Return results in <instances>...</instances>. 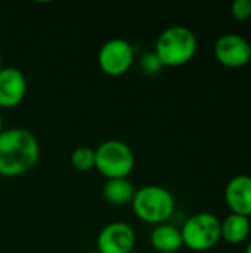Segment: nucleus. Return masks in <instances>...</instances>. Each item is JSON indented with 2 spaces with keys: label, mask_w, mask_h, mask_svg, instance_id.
Returning <instances> with one entry per match:
<instances>
[{
  "label": "nucleus",
  "mask_w": 251,
  "mask_h": 253,
  "mask_svg": "<svg viewBox=\"0 0 251 253\" xmlns=\"http://www.w3.org/2000/svg\"><path fill=\"white\" fill-rule=\"evenodd\" d=\"M40 159V144L36 135L24 127H9L0 132V175L21 176L30 172Z\"/></svg>",
  "instance_id": "f257e3e1"
},
{
  "label": "nucleus",
  "mask_w": 251,
  "mask_h": 253,
  "mask_svg": "<svg viewBox=\"0 0 251 253\" xmlns=\"http://www.w3.org/2000/svg\"><path fill=\"white\" fill-rule=\"evenodd\" d=\"M198 40L195 33L185 25H172L160 33L154 53L163 67H182L197 53Z\"/></svg>",
  "instance_id": "f03ea898"
},
{
  "label": "nucleus",
  "mask_w": 251,
  "mask_h": 253,
  "mask_svg": "<svg viewBox=\"0 0 251 253\" xmlns=\"http://www.w3.org/2000/svg\"><path fill=\"white\" fill-rule=\"evenodd\" d=\"M130 205L141 221L154 225L167 222L176 208L173 194L167 188L154 184L136 188Z\"/></svg>",
  "instance_id": "7ed1b4c3"
},
{
  "label": "nucleus",
  "mask_w": 251,
  "mask_h": 253,
  "mask_svg": "<svg viewBox=\"0 0 251 253\" xmlns=\"http://www.w3.org/2000/svg\"><path fill=\"white\" fill-rule=\"evenodd\" d=\"M95 169L107 179L127 178L135 169V153L120 139H107L95 150Z\"/></svg>",
  "instance_id": "20e7f679"
},
{
  "label": "nucleus",
  "mask_w": 251,
  "mask_h": 253,
  "mask_svg": "<svg viewBox=\"0 0 251 253\" xmlns=\"http://www.w3.org/2000/svg\"><path fill=\"white\" fill-rule=\"evenodd\" d=\"M183 246L194 252H206L220 240V219L210 212L189 216L180 228Z\"/></svg>",
  "instance_id": "39448f33"
},
{
  "label": "nucleus",
  "mask_w": 251,
  "mask_h": 253,
  "mask_svg": "<svg viewBox=\"0 0 251 253\" xmlns=\"http://www.w3.org/2000/svg\"><path fill=\"white\" fill-rule=\"evenodd\" d=\"M135 62V47L126 39L107 40L98 52L99 68L111 77L126 74Z\"/></svg>",
  "instance_id": "423d86ee"
},
{
  "label": "nucleus",
  "mask_w": 251,
  "mask_h": 253,
  "mask_svg": "<svg viewBox=\"0 0 251 253\" xmlns=\"http://www.w3.org/2000/svg\"><path fill=\"white\" fill-rule=\"evenodd\" d=\"M136 245V233L133 227L123 221L107 224L96 237L99 253H132Z\"/></svg>",
  "instance_id": "0eeeda50"
},
{
  "label": "nucleus",
  "mask_w": 251,
  "mask_h": 253,
  "mask_svg": "<svg viewBox=\"0 0 251 253\" xmlns=\"http://www.w3.org/2000/svg\"><path fill=\"white\" fill-rule=\"evenodd\" d=\"M213 52L220 64L231 68H241L251 61L250 42L238 33H226L217 37Z\"/></svg>",
  "instance_id": "6e6552de"
},
{
  "label": "nucleus",
  "mask_w": 251,
  "mask_h": 253,
  "mask_svg": "<svg viewBox=\"0 0 251 253\" xmlns=\"http://www.w3.org/2000/svg\"><path fill=\"white\" fill-rule=\"evenodd\" d=\"M27 95L25 74L16 67H3L0 70V107L15 108Z\"/></svg>",
  "instance_id": "1a4fd4ad"
},
{
  "label": "nucleus",
  "mask_w": 251,
  "mask_h": 253,
  "mask_svg": "<svg viewBox=\"0 0 251 253\" xmlns=\"http://www.w3.org/2000/svg\"><path fill=\"white\" fill-rule=\"evenodd\" d=\"M225 200L232 213L251 216V176L237 175L225 187Z\"/></svg>",
  "instance_id": "9d476101"
},
{
  "label": "nucleus",
  "mask_w": 251,
  "mask_h": 253,
  "mask_svg": "<svg viewBox=\"0 0 251 253\" xmlns=\"http://www.w3.org/2000/svg\"><path fill=\"white\" fill-rule=\"evenodd\" d=\"M149 242L157 252L161 253H176L183 246L180 228L167 222L155 225L152 228Z\"/></svg>",
  "instance_id": "9b49d317"
},
{
  "label": "nucleus",
  "mask_w": 251,
  "mask_h": 253,
  "mask_svg": "<svg viewBox=\"0 0 251 253\" xmlns=\"http://www.w3.org/2000/svg\"><path fill=\"white\" fill-rule=\"evenodd\" d=\"M136 193L135 184L129 178L107 179L102 187V196L105 202L112 206H126L130 205Z\"/></svg>",
  "instance_id": "f8f14e48"
},
{
  "label": "nucleus",
  "mask_w": 251,
  "mask_h": 253,
  "mask_svg": "<svg viewBox=\"0 0 251 253\" xmlns=\"http://www.w3.org/2000/svg\"><path fill=\"white\" fill-rule=\"evenodd\" d=\"M251 231L250 218L231 213L220 221V239L231 245H240L249 239Z\"/></svg>",
  "instance_id": "ddd939ff"
},
{
  "label": "nucleus",
  "mask_w": 251,
  "mask_h": 253,
  "mask_svg": "<svg viewBox=\"0 0 251 253\" xmlns=\"http://www.w3.org/2000/svg\"><path fill=\"white\" fill-rule=\"evenodd\" d=\"M71 165L80 172L95 169V150L90 147H77L71 153Z\"/></svg>",
  "instance_id": "4468645a"
},
{
  "label": "nucleus",
  "mask_w": 251,
  "mask_h": 253,
  "mask_svg": "<svg viewBox=\"0 0 251 253\" xmlns=\"http://www.w3.org/2000/svg\"><path fill=\"white\" fill-rule=\"evenodd\" d=\"M139 67H141V70H142L143 73H146V74H155V73H158V71L163 68L161 62L158 61V58L155 56L154 52H146V53H143V55L141 56V59H139Z\"/></svg>",
  "instance_id": "2eb2a0df"
},
{
  "label": "nucleus",
  "mask_w": 251,
  "mask_h": 253,
  "mask_svg": "<svg viewBox=\"0 0 251 253\" xmlns=\"http://www.w3.org/2000/svg\"><path fill=\"white\" fill-rule=\"evenodd\" d=\"M231 13L238 21H246L251 16V0H235L231 4Z\"/></svg>",
  "instance_id": "dca6fc26"
},
{
  "label": "nucleus",
  "mask_w": 251,
  "mask_h": 253,
  "mask_svg": "<svg viewBox=\"0 0 251 253\" xmlns=\"http://www.w3.org/2000/svg\"><path fill=\"white\" fill-rule=\"evenodd\" d=\"M246 253H251V240H250V243L247 245V249H246Z\"/></svg>",
  "instance_id": "f3484780"
},
{
  "label": "nucleus",
  "mask_w": 251,
  "mask_h": 253,
  "mask_svg": "<svg viewBox=\"0 0 251 253\" xmlns=\"http://www.w3.org/2000/svg\"><path fill=\"white\" fill-rule=\"evenodd\" d=\"M3 68V56H1V53H0V70Z\"/></svg>",
  "instance_id": "a211bd4d"
},
{
  "label": "nucleus",
  "mask_w": 251,
  "mask_h": 253,
  "mask_svg": "<svg viewBox=\"0 0 251 253\" xmlns=\"http://www.w3.org/2000/svg\"><path fill=\"white\" fill-rule=\"evenodd\" d=\"M3 130V120H1V116H0V132Z\"/></svg>",
  "instance_id": "6ab92c4d"
},
{
  "label": "nucleus",
  "mask_w": 251,
  "mask_h": 253,
  "mask_svg": "<svg viewBox=\"0 0 251 253\" xmlns=\"http://www.w3.org/2000/svg\"><path fill=\"white\" fill-rule=\"evenodd\" d=\"M90 253H99V252H98V251H96V252H90Z\"/></svg>",
  "instance_id": "aec40b11"
},
{
  "label": "nucleus",
  "mask_w": 251,
  "mask_h": 253,
  "mask_svg": "<svg viewBox=\"0 0 251 253\" xmlns=\"http://www.w3.org/2000/svg\"><path fill=\"white\" fill-rule=\"evenodd\" d=\"M132 253H139V252H135V251H133V252H132Z\"/></svg>",
  "instance_id": "412c9836"
},
{
  "label": "nucleus",
  "mask_w": 251,
  "mask_h": 253,
  "mask_svg": "<svg viewBox=\"0 0 251 253\" xmlns=\"http://www.w3.org/2000/svg\"><path fill=\"white\" fill-rule=\"evenodd\" d=\"M250 50H251V42H250Z\"/></svg>",
  "instance_id": "4be33fe9"
}]
</instances>
